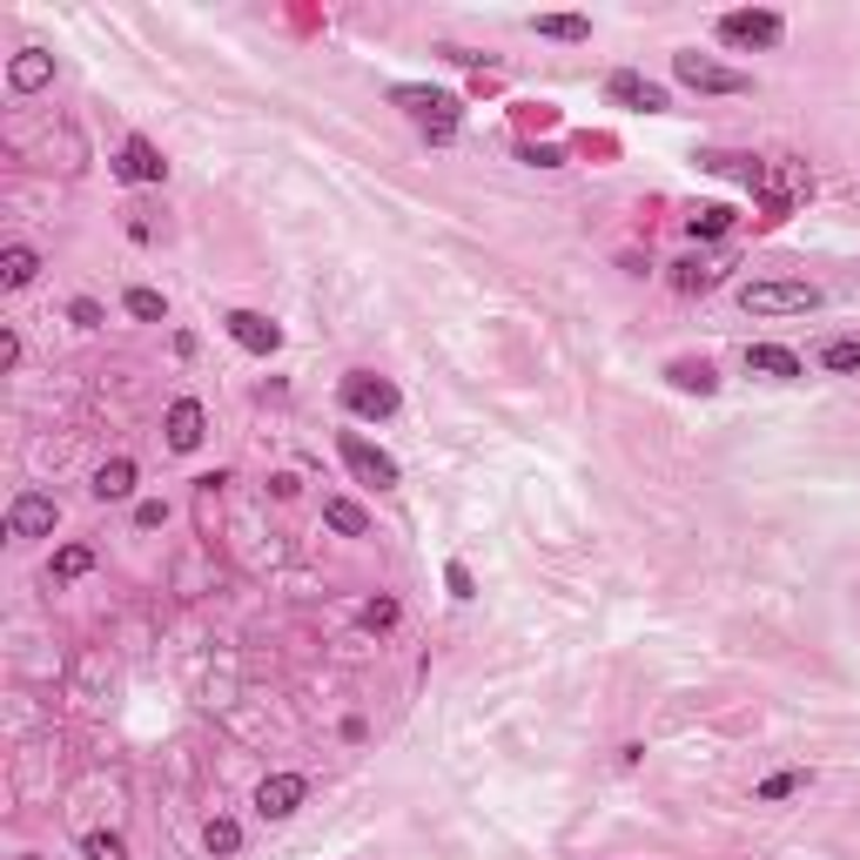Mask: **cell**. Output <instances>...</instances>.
<instances>
[{
    "mask_svg": "<svg viewBox=\"0 0 860 860\" xmlns=\"http://www.w3.org/2000/svg\"><path fill=\"white\" fill-rule=\"evenodd\" d=\"M81 860H128V840L122 833H81Z\"/></svg>",
    "mask_w": 860,
    "mask_h": 860,
    "instance_id": "obj_26",
    "label": "cell"
},
{
    "mask_svg": "<svg viewBox=\"0 0 860 860\" xmlns=\"http://www.w3.org/2000/svg\"><path fill=\"white\" fill-rule=\"evenodd\" d=\"M135 478H141L135 458H108V464L95 471V497H102V504H122V497L135 491Z\"/></svg>",
    "mask_w": 860,
    "mask_h": 860,
    "instance_id": "obj_18",
    "label": "cell"
},
{
    "mask_svg": "<svg viewBox=\"0 0 860 860\" xmlns=\"http://www.w3.org/2000/svg\"><path fill=\"white\" fill-rule=\"evenodd\" d=\"M161 518H168V504H155V497H148V504H141V511H135V525H141V532H155V525H161Z\"/></svg>",
    "mask_w": 860,
    "mask_h": 860,
    "instance_id": "obj_31",
    "label": "cell"
},
{
    "mask_svg": "<svg viewBox=\"0 0 860 860\" xmlns=\"http://www.w3.org/2000/svg\"><path fill=\"white\" fill-rule=\"evenodd\" d=\"M48 571H54V578H88V571H95V545H61Z\"/></svg>",
    "mask_w": 860,
    "mask_h": 860,
    "instance_id": "obj_25",
    "label": "cell"
},
{
    "mask_svg": "<svg viewBox=\"0 0 860 860\" xmlns=\"http://www.w3.org/2000/svg\"><path fill=\"white\" fill-rule=\"evenodd\" d=\"M397 619H403V606H397V598H390V591H377V598H364V612H357V626H364V632H390Z\"/></svg>",
    "mask_w": 860,
    "mask_h": 860,
    "instance_id": "obj_22",
    "label": "cell"
},
{
    "mask_svg": "<svg viewBox=\"0 0 860 860\" xmlns=\"http://www.w3.org/2000/svg\"><path fill=\"white\" fill-rule=\"evenodd\" d=\"M128 316H135V323H168L161 290H141V283H135V290H128Z\"/></svg>",
    "mask_w": 860,
    "mask_h": 860,
    "instance_id": "obj_27",
    "label": "cell"
},
{
    "mask_svg": "<svg viewBox=\"0 0 860 860\" xmlns=\"http://www.w3.org/2000/svg\"><path fill=\"white\" fill-rule=\"evenodd\" d=\"M67 316H74L81 329H102V303H95V296H74V303H67Z\"/></svg>",
    "mask_w": 860,
    "mask_h": 860,
    "instance_id": "obj_30",
    "label": "cell"
},
{
    "mask_svg": "<svg viewBox=\"0 0 860 860\" xmlns=\"http://www.w3.org/2000/svg\"><path fill=\"white\" fill-rule=\"evenodd\" d=\"M222 329L242 343L249 357H276V350H283V323H270L263 310H229V316H222Z\"/></svg>",
    "mask_w": 860,
    "mask_h": 860,
    "instance_id": "obj_8",
    "label": "cell"
},
{
    "mask_svg": "<svg viewBox=\"0 0 860 860\" xmlns=\"http://www.w3.org/2000/svg\"><path fill=\"white\" fill-rule=\"evenodd\" d=\"M532 34H538V41H591V21H585V14H538Z\"/></svg>",
    "mask_w": 860,
    "mask_h": 860,
    "instance_id": "obj_20",
    "label": "cell"
},
{
    "mask_svg": "<svg viewBox=\"0 0 860 860\" xmlns=\"http://www.w3.org/2000/svg\"><path fill=\"white\" fill-rule=\"evenodd\" d=\"M202 847H209V853H216V860H229V853H235V847H242V827H235V820H229V814H216V820H209V827H202Z\"/></svg>",
    "mask_w": 860,
    "mask_h": 860,
    "instance_id": "obj_24",
    "label": "cell"
},
{
    "mask_svg": "<svg viewBox=\"0 0 860 860\" xmlns=\"http://www.w3.org/2000/svg\"><path fill=\"white\" fill-rule=\"evenodd\" d=\"M34 276H41V249H28V242L0 249V283H8V290H28Z\"/></svg>",
    "mask_w": 860,
    "mask_h": 860,
    "instance_id": "obj_16",
    "label": "cell"
},
{
    "mask_svg": "<svg viewBox=\"0 0 860 860\" xmlns=\"http://www.w3.org/2000/svg\"><path fill=\"white\" fill-rule=\"evenodd\" d=\"M827 296L814 283H794V276H766V283H740V310L746 316H807L820 310Z\"/></svg>",
    "mask_w": 860,
    "mask_h": 860,
    "instance_id": "obj_1",
    "label": "cell"
},
{
    "mask_svg": "<svg viewBox=\"0 0 860 860\" xmlns=\"http://www.w3.org/2000/svg\"><path fill=\"white\" fill-rule=\"evenodd\" d=\"M780 34H787V21L773 14V8H740V14H720V41H726V48H740V54H753V48H780Z\"/></svg>",
    "mask_w": 860,
    "mask_h": 860,
    "instance_id": "obj_4",
    "label": "cell"
},
{
    "mask_svg": "<svg viewBox=\"0 0 860 860\" xmlns=\"http://www.w3.org/2000/svg\"><path fill=\"white\" fill-rule=\"evenodd\" d=\"M54 81V54L48 48H21L14 61H8V88L14 95H34V88H48Z\"/></svg>",
    "mask_w": 860,
    "mask_h": 860,
    "instance_id": "obj_14",
    "label": "cell"
},
{
    "mask_svg": "<svg viewBox=\"0 0 860 860\" xmlns=\"http://www.w3.org/2000/svg\"><path fill=\"white\" fill-rule=\"evenodd\" d=\"M672 270H679L672 283H679L685 296H693V290H713V283H720V270H706V263H672Z\"/></svg>",
    "mask_w": 860,
    "mask_h": 860,
    "instance_id": "obj_28",
    "label": "cell"
},
{
    "mask_svg": "<svg viewBox=\"0 0 860 860\" xmlns=\"http://www.w3.org/2000/svg\"><path fill=\"white\" fill-rule=\"evenodd\" d=\"M800 787H807V766H787V773H766V780L753 787V800H759V807H780V800H794Z\"/></svg>",
    "mask_w": 860,
    "mask_h": 860,
    "instance_id": "obj_19",
    "label": "cell"
},
{
    "mask_svg": "<svg viewBox=\"0 0 860 860\" xmlns=\"http://www.w3.org/2000/svg\"><path fill=\"white\" fill-rule=\"evenodd\" d=\"M336 451H343V464L357 471V484H377V491H390L403 471H397V458L390 451H377L364 430H336Z\"/></svg>",
    "mask_w": 860,
    "mask_h": 860,
    "instance_id": "obj_6",
    "label": "cell"
},
{
    "mask_svg": "<svg viewBox=\"0 0 860 860\" xmlns=\"http://www.w3.org/2000/svg\"><path fill=\"white\" fill-rule=\"evenodd\" d=\"M685 229H693L700 242H713V235H726V229H733V209H726V202H706V209H693V216H685Z\"/></svg>",
    "mask_w": 860,
    "mask_h": 860,
    "instance_id": "obj_23",
    "label": "cell"
},
{
    "mask_svg": "<svg viewBox=\"0 0 860 860\" xmlns=\"http://www.w3.org/2000/svg\"><path fill=\"white\" fill-rule=\"evenodd\" d=\"M746 370H753V377H773V384L807 377V364L787 350V343H746Z\"/></svg>",
    "mask_w": 860,
    "mask_h": 860,
    "instance_id": "obj_12",
    "label": "cell"
},
{
    "mask_svg": "<svg viewBox=\"0 0 860 860\" xmlns=\"http://www.w3.org/2000/svg\"><path fill=\"white\" fill-rule=\"evenodd\" d=\"M672 74L685 81V88H700V95H753V74L720 67V61H706V54H672Z\"/></svg>",
    "mask_w": 860,
    "mask_h": 860,
    "instance_id": "obj_5",
    "label": "cell"
},
{
    "mask_svg": "<svg viewBox=\"0 0 860 860\" xmlns=\"http://www.w3.org/2000/svg\"><path fill=\"white\" fill-rule=\"evenodd\" d=\"M665 377H672V390H693V397H713V390H720V370H713L706 357H672Z\"/></svg>",
    "mask_w": 860,
    "mask_h": 860,
    "instance_id": "obj_15",
    "label": "cell"
},
{
    "mask_svg": "<svg viewBox=\"0 0 860 860\" xmlns=\"http://www.w3.org/2000/svg\"><path fill=\"white\" fill-rule=\"evenodd\" d=\"M168 451H196L202 444V430H209V417H202V403L196 397H176V403H168Z\"/></svg>",
    "mask_w": 860,
    "mask_h": 860,
    "instance_id": "obj_13",
    "label": "cell"
},
{
    "mask_svg": "<svg viewBox=\"0 0 860 860\" xmlns=\"http://www.w3.org/2000/svg\"><path fill=\"white\" fill-rule=\"evenodd\" d=\"M444 585H451V598H478V585H471V565H444Z\"/></svg>",
    "mask_w": 860,
    "mask_h": 860,
    "instance_id": "obj_29",
    "label": "cell"
},
{
    "mask_svg": "<svg viewBox=\"0 0 860 860\" xmlns=\"http://www.w3.org/2000/svg\"><path fill=\"white\" fill-rule=\"evenodd\" d=\"M323 525L343 532V538H364V532H370V511H364L357 497H323Z\"/></svg>",
    "mask_w": 860,
    "mask_h": 860,
    "instance_id": "obj_17",
    "label": "cell"
},
{
    "mask_svg": "<svg viewBox=\"0 0 860 860\" xmlns=\"http://www.w3.org/2000/svg\"><path fill=\"white\" fill-rule=\"evenodd\" d=\"M303 800H310V780H303V773H270V780L255 787V814H263V820H290Z\"/></svg>",
    "mask_w": 860,
    "mask_h": 860,
    "instance_id": "obj_9",
    "label": "cell"
},
{
    "mask_svg": "<svg viewBox=\"0 0 860 860\" xmlns=\"http://www.w3.org/2000/svg\"><path fill=\"white\" fill-rule=\"evenodd\" d=\"M28 860H34V853H28Z\"/></svg>",
    "mask_w": 860,
    "mask_h": 860,
    "instance_id": "obj_32",
    "label": "cell"
},
{
    "mask_svg": "<svg viewBox=\"0 0 860 860\" xmlns=\"http://www.w3.org/2000/svg\"><path fill=\"white\" fill-rule=\"evenodd\" d=\"M820 370H833V377H860V336H833V343H820Z\"/></svg>",
    "mask_w": 860,
    "mask_h": 860,
    "instance_id": "obj_21",
    "label": "cell"
},
{
    "mask_svg": "<svg viewBox=\"0 0 860 860\" xmlns=\"http://www.w3.org/2000/svg\"><path fill=\"white\" fill-rule=\"evenodd\" d=\"M54 525H61V504L48 497V491H21L14 504H8V538H54Z\"/></svg>",
    "mask_w": 860,
    "mask_h": 860,
    "instance_id": "obj_7",
    "label": "cell"
},
{
    "mask_svg": "<svg viewBox=\"0 0 860 860\" xmlns=\"http://www.w3.org/2000/svg\"><path fill=\"white\" fill-rule=\"evenodd\" d=\"M390 102L417 115V128H423V141H438V148H444V141L458 135V95H444V88H397Z\"/></svg>",
    "mask_w": 860,
    "mask_h": 860,
    "instance_id": "obj_2",
    "label": "cell"
},
{
    "mask_svg": "<svg viewBox=\"0 0 860 860\" xmlns=\"http://www.w3.org/2000/svg\"><path fill=\"white\" fill-rule=\"evenodd\" d=\"M115 176L122 182H168V161H161V148L148 135H128L122 155H115Z\"/></svg>",
    "mask_w": 860,
    "mask_h": 860,
    "instance_id": "obj_10",
    "label": "cell"
},
{
    "mask_svg": "<svg viewBox=\"0 0 860 860\" xmlns=\"http://www.w3.org/2000/svg\"><path fill=\"white\" fill-rule=\"evenodd\" d=\"M336 397H343V410H350V417H364V423H384V417H397V384L390 377H370V370H350V377H343L336 384Z\"/></svg>",
    "mask_w": 860,
    "mask_h": 860,
    "instance_id": "obj_3",
    "label": "cell"
},
{
    "mask_svg": "<svg viewBox=\"0 0 860 860\" xmlns=\"http://www.w3.org/2000/svg\"><path fill=\"white\" fill-rule=\"evenodd\" d=\"M606 95H612V102H626V108H646V115H665V108H672L659 81H646V74H632V67H619V74L606 81Z\"/></svg>",
    "mask_w": 860,
    "mask_h": 860,
    "instance_id": "obj_11",
    "label": "cell"
}]
</instances>
